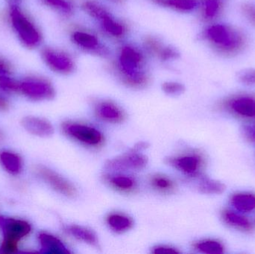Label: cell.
<instances>
[{
    "instance_id": "cell-15",
    "label": "cell",
    "mask_w": 255,
    "mask_h": 254,
    "mask_svg": "<svg viewBox=\"0 0 255 254\" xmlns=\"http://www.w3.org/2000/svg\"><path fill=\"white\" fill-rule=\"evenodd\" d=\"M232 110L242 116L255 118V99L250 96H242L231 103Z\"/></svg>"
},
{
    "instance_id": "cell-36",
    "label": "cell",
    "mask_w": 255,
    "mask_h": 254,
    "mask_svg": "<svg viewBox=\"0 0 255 254\" xmlns=\"http://www.w3.org/2000/svg\"><path fill=\"white\" fill-rule=\"evenodd\" d=\"M7 107V103L4 98H0V109H6Z\"/></svg>"
},
{
    "instance_id": "cell-38",
    "label": "cell",
    "mask_w": 255,
    "mask_h": 254,
    "mask_svg": "<svg viewBox=\"0 0 255 254\" xmlns=\"http://www.w3.org/2000/svg\"><path fill=\"white\" fill-rule=\"evenodd\" d=\"M0 140H1V134H0Z\"/></svg>"
},
{
    "instance_id": "cell-12",
    "label": "cell",
    "mask_w": 255,
    "mask_h": 254,
    "mask_svg": "<svg viewBox=\"0 0 255 254\" xmlns=\"http://www.w3.org/2000/svg\"><path fill=\"white\" fill-rule=\"evenodd\" d=\"M22 126L30 134L38 137H46L52 135L54 128L50 122L41 118L27 116L22 121Z\"/></svg>"
},
{
    "instance_id": "cell-1",
    "label": "cell",
    "mask_w": 255,
    "mask_h": 254,
    "mask_svg": "<svg viewBox=\"0 0 255 254\" xmlns=\"http://www.w3.org/2000/svg\"><path fill=\"white\" fill-rule=\"evenodd\" d=\"M144 64L143 55L139 49L131 46L123 47L118 64V72L123 82L131 87L145 86L148 78Z\"/></svg>"
},
{
    "instance_id": "cell-20",
    "label": "cell",
    "mask_w": 255,
    "mask_h": 254,
    "mask_svg": "<svg viewBox=\"0 0 255 254\" xmlns=\"http://www.w3.org/2000/svg\"><path fill=\"white\" fill-rule=\"evenodd\" d=\"M108 225L113 231L124 233L128 231L133 226L131 219L121 213H113L107 218Z\"/></svg>"
},
{
    "instance_id": "cell-24",
    "label": "cell",
    "mask_w": 255,
    "mask_h": 254,
    "mask_svg": "<svg viewBox=\"0 0 255 254\" xmlns=\"http://www.w3.org/2000/svg\"><path fill=\"white\" fill-rule=\"evenodd\" d=\"M82 8L90 16L100 21L103 20L111 15V13L103 6L94 1H85L82 4Z\"/></svg>"
},
{
    "instance_id": "cell-8",
    "label": "cell",
    "mask_w": 255,
    "mask_h": 254,
    "mask_svg": "<svg viewBox=\"0 0 255 254\" xmlns=\"http://www.w3.org/2000/svg\"><path fill=\"white\" fill-rule=\"evenodd\" d=\"M35 172L40 178L43 179L59 193L70 198L76 196L77 194L76 187L70 181L50 169L45 167H37L35 169Z\"/></svg>"
},
{
    "instance_id": "cell-11",
    "label": "cell",
    "mask_w": 255,
    "mask_h": 254,
    "mask_svg": "<svg viewBox=\"0 0 255 254\" xmlns=\"http://www.w3.org/2000/svg\"><path fill=\"white\" fill-rule=\"evenodd\" d=\"M97 116L105 122L120 123L125 119L124 111L112 101H102L96 107Z\"/></svg>"
},
{
    "instance_id": "cell-3",
    "label": "cell",
    "mask_w": 255,
    "mask_h": 254,
    "mask_svg": "<svg viewBox=\"0 0 255 254\" xmlns=\"http://www.w3.org/2000/svg\"><path fill=\"white\" fill-rule=\"evenodd\" d=\"M0 229L4 236L0 252L11 254L16 252L18 243L29 234L31 228L25 221L0 216Z\"/></svg>"
},
{
    "instance_id": "cell-22",
    "label": "cell",
    "mask_w": 255,
    "mask_h": 254,
    "mask_svg": "<svg viewBox=\"0 0 255 254\" xmlns=\"http://www.w3.org/2000/svg\"><path fill=\"white\" fill-rule=\"evenodd\" d=\"M103 30L112 37H121L125 34L126 28L122 23L117 21L112 15L100 21Z\"/></svg>"
},
{
    "instance_id": "cell-21",
    "label": "cell",
    "mask_w": 255,
    "mask_h": 254,
    "mask_svg": "<svg viewBox=\"0 0 255 254\" xmlns=\"http://www.w3.org/2000/svg\"><path fill=\"white\" fill-rule=\"evenodd\" d=\"M232 204L237 210L244 213L255 210V195L253 194H237L232 198Z\"/></svg>"
},
{
    "instance_id": "cell-7",
    "label": "cell",
    "mask_w": 255,
    "mask_h": 254,
    "mask_svg": "<svg viewBox=\"0 0 255 254\" xmlns=\"http://www.w3.org/2000/svg\"><path fill=\"white\" fill-rule=\"evenodd\" d=\"M139 151L133 149L130 152L108 161L106 169L112 171L140 170L146 166L148 159Z\"/></svg>"
},
{
    "instance_id": "cell-28",
    "label": "cell",
    "mask_w": 255,
    "mask_h": 254,
    "mask_svg": "<svg viewBox=\"0 0 255 254\" xmlns=\"http://www.w3.org/2000/svg\"><path fill=\"white\" fill-rule=\"evenodd\" d=\"M225 186L220 182L202 177L199 182V189L203 193L221 194L225 190Z\"/></svg>"
},
{
    "instance_id": "cell-23",
    "label": "cell",
    "mask_w": 255,
    "mask_h": 254,
    "mask_svg": "<svg viewBox=\"0 0 255 254\" xmlns=\"http://www.w3.org/2000/svg\"><path fill=\"white\" fill-rule=\"evenodd\" d=\"M150 183L154 189L163 193H171L175 189V183L173 180H171L169 177L160 174L152 176Z\"/></svg>"
},
{
    "instance_id": "cell-13",
    "label": "cell",
    "mask_w": 255,
    "mask_h": 254,
    "mask_svg": "<svg viewBox=\"0 0 255 254\" xmlns=\"http://www.w3.org/2000/svg\"><path fill=\"white\" fill-rule=\"evenodd\" d=\"M73 41L82 49L91 52H101V51L107 52L103 49L99 39L91 33L85 32L83 31H76L72 35Z\"/></svg>"
},
{
    "instance_id": "cell-5",
    "label": "cell",
    "mask_w": 255,
    "mask_h": 254,
    "mask_svg": "<svg viewBox=\"0 0 255 254\" xmlns=\"http://www.w3.org/2000/svg\"><path fill=\"white\" fill-rule=\"evenodd\" d=\"M63 131L69 137L88 146L98 147L104 142L103 134L88 125L66 122L63 125Z\"/></svg>"
},
{
    "instance_id": "cell-31",
    "label": "cell",
    "mask_w": 255,
    "mask_h": 254,
    "mask_svg": "<svg viewBox=\"0 0 255 254\" xmlns=\"http://www.w3.org/2000/svg\"><path fill=\"white\" fill-rule=\"evenodd\" d=\"M163 90L169 95H180L184 91V85L178 82H166L163 84Z\"/></svg>"
},
{
    "instance_id": "cell-10",
    "label": "cell",
    "mask_w": 255,
    "mask_h": 254,
    "mask_svg": "<svg viewBox=\"0 0 255 254\" xmlns=\"http://www.w3.org/2000/svg\"><path fill=\"white\" fill-rule=\"evenodd\" d=\"M167 162L184 174L190 176H197L202 169L203 160L198 154L187 153L169 158Z\"/></svg>"
},
{
    "instance_id": "cell-9",
    "label": "cell",
    "mask_w": 255,
    "mask_h": 254,
    "mask_svg": "<svg viewBox=\"0 0 255 254\" xmlns=\"http://www.w3.org/2000/svg\"><path fill=\"white\" fill-rule=\"evenodd\" d=\"M42 57L46 65L56 73L69 74L74 70L75 64L72 58L67 54L46 48L42 51Z\"/></svg>"
},
{
    "instance_id": "cell-2",
    "label": "cell",
    "mask_w": 255,
    "mask_h": 254,
    "mask_svg": "<svg viewBox=\"0 0 255 254\" xmlns=\"http://www.w3.org/2000/svg\"><path fill=\"white\" fill-rule=\"evenodd\" d=\"M205 37L213 46L225 55H235L244 49L246 40L241 31L224 24L211 25Z\"/></svg>"
},
{
    "instance_id": "cell-27",
    "label": "cell",
    "mask_w": 255,
    "mask_h": 254,
    "mask_svg": "<svg viewBox=\"0 0 255 254\" xmlns=\"http://www.w3.org/2000/svg\"><path fill=\"white\" fill-rule=\"evenodd\" d=\"M223 218L228 224L237 228H242L246 231H250L253 228L248 219L233 212L225 211L223 213Z\"/></svg>"
},
{
    "instance_id": "cell-32",
    "label": "cell",
    "mask_w": 255,
    "mask_h": 254,
    "mask_svg": "<svg viewBox=\"0 0 255 254\" xmlns=\"http://www.w3.org/2000/svg\"><path fill=\"white\" fill-rule=\"evenodd\" d=\"M238 78L243 84L255 86V69H246V70H243L238 75Z\"/></svg>"
},
{
    "instance_id": "cell-25",
    "label": "cell",
    "mask_w": 255,
    "mask_h": 254,
    "mask_svg": "<svg viewBox=\"0 0 255 254\" xmlns=\"http://www.w3.org/2000/svg\"><path fill=\"white\" fill-rule=\"evenodd\" d=\"M222 6V0H203L202 13L204 18L208 20H211L217 17L221 11Z\"/></svg>"
},
{
    "instance_id": "cell-35",
    "label": "cell",
    "mask_w": 255,
    "mask_h": 254,
    "mask_svg": "<svg viewBox=\"0 0 255 254\" xmlns=\"http://www.w3.org/2000/svg\"><path fill=\"white\" fill-rule=\"evenodd\" d=\"M11 72V66L7 61L0 58V76H7Z\"/></svg>"
},
{
    "instance_id": "cell-18",
    "label": "cell",
    "mask_w": 255,
    "mask_h": 254,
    "mask_svg": "<svg viewBox=\"0 0 255 254\" xmlns=\"http://www.w3.org/2000/svg\"><path fill=\"white\" fill-rule=\"evenodd\" d=\"M67 231L76 240L84 242L93 246H97L98 240L97 235L91 230L78 225L67 227Z\"/></svg>"
},
{
    "instance_id": "cell-29",
    "label": "cell",
    "mask_w": 255,
    "mask_h": 254,
    "mask_svg": "<svg viewBox=\"0 0 255 254\" xmlns=\"http://www.w3.org/2000/svg\"><path fill=\"white\" fill-rule=\"evenodd\" d=\"M46 5L59 10L64 13H71L73 10V6L68 0H41Z\"/></svg>"
},
{
    "instance_id": "cell-37",
    "label": "cell",
    "mask_w": 255,
    "mask_h": 254,
    "mask_svg": "<svg viewBox=\"0 0 255 254\" xmlns=\"http://www.w3.org/2000/svg\"><path fill=\"white\" fill-rule=\"evenodd\" d=\"M252 136H253V137H255V131H253V133H251Z\"/></svg>"
},
{
    "instance_id": "cell-19",
    "label": "cell",
    "mask_w": 255,
    "mask_h": 254,
    "mask_svg": "<svg viewBox=\"0 0 255 254\" xmlns=\"http://www.w3.org/2000/svg\"><path fill=\"white\" fill-rule=\"evenodd\" d=\"M154 1L160 5L183 12L192 11L199 4V0H154Z\"/></svg>"
},
{
    "instance_id": "cell-6",
    "label": "cell",
    "mask_w": 255,
    "mask_h": 254,
    "mask_svg": "<svg viewBox=\"0 0 255 254\" xmlns=\"http://www.w3.org/2000/svg\"><path fill=\"white\" fill-rule=\"evenodd\" d=\"M20 91L30 99H51L55 95L53 86L48 81L37 78H30L20 83Z\"/></svg>"
},
{
    "instance_id": "cell-16",
    "label": "cell",
    "mask_w": 255,
    "mask_h": 254,
    "mask_svg": "<svg viewBox=\"0 0 255 254\" xmlns=\"http://www.w3.org/2000/svg\"><path fill=\"white\" fill-rule=\"evenodd\" d=\"M105 180L114 189L121 192H130L136 189V180L130 176L121 175V174L106 175L105 176Z\"/></svg>"
},
{
    "instance_id": "cell-30",
    "label": "cell",
    "mask_w": 255,
    "mask_h": 254,
    "mask_svg": "<svg viewBox=\"0 0 255 254\" xmlns=\"http://www.w3.org/2000/svg\"><path fill=\"white\" fill-rule=\"evenodd\" d=\"M0 89L6 92L20 91V83L7 76H0Z\"/></svg>"
},
{
    "instance_id": "cell-34",
    "label": "cell",
    "mask_w": 255,
    "mask_h": 254,
    "mask_svg": "<svg viewBox=\"0 0 255 254\" xmlns=\"http://www.w3.org/2000/svg\"><path fill=\"white\" fill-rule=\"evenodd\" d=\"M153 253L156 254H179L175 248L169 247L166 246H157L152 251Z\"/></svg>"
},
{
    "instance_id": "cell-33",
    "label": "cell",
    "mask_w": 255,
    "mask_h": 254,
    "mask_svg": "<svg viewBox=\"0 0 255 254\" xmlns=\"http://www.w3.org/2000/svg\"><path fill=\"white\" fill-rule=\"evenodd\" d=\"M242 10L247 19L255 25V4L252 3H245L243 5Z\"/></svg>"
},
{
    "instance_id": "cell-26",
    "label": "cell",
    "mask_w": 255,
    "mask_h": 254,
    "mask_svg": "<svg viewBox=\"0 0 255 254\" xmlns=\"http://www.w3.org/2000/svg\"><path fill=\"white\" fill-rule=\"evenodd\" d=\"M195 249L201 253L207 254H222L224 253V248L221 243L215 240H205L194 245Z\"/></svg>"
},
{
    "instance_id": "cell-14",
    "label": "cell",
    "mask_w": 255,
    "mask_h": 254,
    "mask_svg": "<svg viewBox=\"0 0 255 254\" xmlns=\"http://www.w3.org/2000/svg\"><path fill=\"white\" fill-rule=\"evenodd\" d=\"M38 239L42 253L57 254L70 253V251L59 239L51 234L42 233L39 235Z\"/></svg>"
},
{
    "instance_id": "cell-4",
    "label": "cell",
    "mask_w": 255,
    "mask_h": 254,
    "mask_svg": "<svg viewBox=\"0 0 255 254\" xmlns=\"http://www.w3.org/2000/svg\"><path fill=\"white\" fill-rule=\"evenodd\" d=\"M10 16L12 25L24 45L28 48L37 47L41 42V34L35 25L17 6L10 7Z\"/></svg>"
},
{
    "instance_id": "cell-17",
    "label": "cell",
    "mask_w": 255,
    "mask_h": 254,
    "mask_svg": "<svg viewBox=\"0 0 255 254\" xmlns=\"http://www.w3.org/2000/svg\"><path fill=\"white\" fill-rule=\"evenodd\" d=\"M0 162L7 171L10 174H18L22 171V160L16 154L10 152H1Z\"/></svg>"
}]
</instances>
